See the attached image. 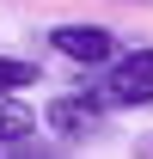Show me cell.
<instances>
[{
    "label": "cell",
    "instance_id": "obj_2",
    "mask_svg": "<svg viewBox=\"0 0 153 159\" xmlns=\"http://www.w3.org/2000/svg\"><path fill=\"white\" fill-rule=\"evenodd\" d=\"M49 49H55L61 61H74V67H86V74L123 55V43H116V31H104V25H55V31H49Z\"/></svg>",
    "mask_w": 153,
    "mask_h": 159
},
{
    "label": "cell",
    "instance_id": "obj_5",
    "mask_svg": "<svg viewBox=\"0 0 153 159\" xmlns=\"http://www.w3.org/2000/svg\"><path fill=\"white\" fill-rule=\"evenodd\" d=\"M135 153H147V159H153V135H147V141H135Z\"/></svg>",
    "mask_w": 153,
    "mask_h": 159
},
{
    "label": "cell",
    "instance_id": "obj_3",
    "mask_svg": "<svg viewBox=\"0 0 153 159\" xmlns=\"http://www.w3.org/2000/svg\"><path fill=\"white\" fill-rule=\"evenodd\" d=\"M37 129H43V116L31 110V104H19V92H0V153L37 141Z\"/></svg>",
    "mask_w": 153,
    "mask_h": 159
},
{
    "label": "cell",
    "instance_id": "obj_1",
    "mask_svg": "<svg viewBox=\"0 0 153 159\" xmlns=\"http://www.w3.org/2000/svg\"><path fill=\"white\" fill-rule=\"evenodd\" d=\"M43 129L55 141H67V147H86V141H98L110 129V104L98 98L92 86H86V92H61V98L43 104Z\"/></svg>",
    "mask_w": 153,
    "mask_h": 159
},
{
    "label": "cell",
    "instance_id": "obj_4",
    "mask_svg": "<svg viewBox=\"0 0 153 159\" xmlns=\"http://www.w3.org/2000/svg\"><path fill=\"white\" fill-rule=\"evenodd\" d=\"M37 67L31 61H19V55H0V92H25V86H37Z\"/></svg>",
    "mask_w": 153,
    "mask_h": 159
}]
</instances>
